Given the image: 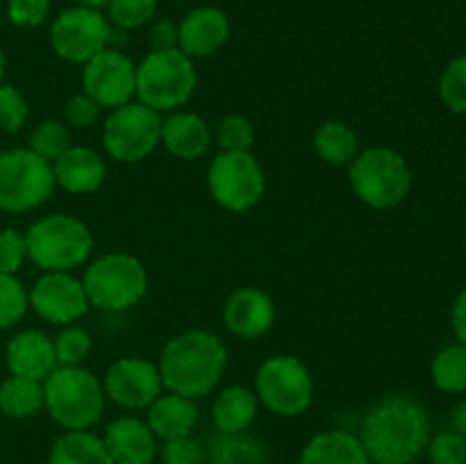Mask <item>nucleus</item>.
<instances>
[{"label": "nucleus", "instance_id": "obj_1", "mask_svg": "<svg viewBox=\"0 0 466 464\" xmlns=\"http://www.w3.org/2000/svg\"><path fill=\"white\" fill-rule=\"evenodd\" d=\"M431 437L428 409L412 396L391 394L364 414L360 439L371 464H412L426 450Z\"/></svg>", "mask_w": 466, "mask_h": 464}, {"label": "nucleus", "instance_id": "obj_2", "mask_svg": "<svg viewBox=\"0 0 466 464\" xmlns=\"http://www.w3.org/2000/svg\"><path fill=\"white\" fill-rule=\"evenodd\" d=\"M164 387L187 398H205L228 368V348L214 332L187 330L167 341L159 355Z\"/></svg>", "mask_w": 466, "mask_h": 464}, {"label": "nucleus", "instance_id": "obj_3", "mask_svg": "<svg viewBox=\"0 0 466 464\" xmlns=\"http://www.w3.org/2000/svg\"><path fill=\"white\" fill-rule=\"evenodd\" d=\"M105 387L85 367H55L44 380V408L64 430H89L105 414Z\"/></svg>", "mask_w": 466, "mask_h": 464}, {"label": "nucleus", "instance_id": "obj_4", "mask_svg": "<svg viewBox=\"0 0 466 464\" xmlns=\"http://www.w3.org/2000/svg\"><path fill=\"white\" fill-rule=\"evenodd\" d=\"M350 189L373 209H394L412 189V168L394 148L373 146L350 162Z\"/></svg>", "mask_w": 466, "mask_h": 464}, {"label": "nucleus", "instance_id": "obj_5", "mask_svg": "<svg viewBox=\"0 0 466 464\" xmlns=\"http://www.w3.org/2000/svg\"><path fill=\"white\" fill-rule=\"evenodd\" d=\"M198 85L194 59L180 48L150 50L137 64V100L155 112H173L194 96Z\"/></svg>", "mask_w": 466, "mask_h": 464}, {"label": "nucleus", "instance_id": "obj_6", "mask_svg": "<svg viewBox=\"0 0 466 464\" xmlns=\"http://www.w3.org/2000/svg\"><path fill=\"white\" fill-rule=\"evenodd\" d=\"M27 257L41 271H68L86 264L94 250L89 226L71 214H50L25 232Z\"/></svg>", "mask_w": 466, "mask_h": 464}, {"label": "nucleus", "instance_id": "obj_7", "mask_svg": "<svg viewBox=\"0 0 466 464\" xmlns=\"http://www.w3.org/2000/svg\"><path fill=\"white\" fill-rule=\"evenodd\" d=\"M82 287L91 308L123 312L139 303L148 291V273L130 253H105L85 268Z\"/></svg>", "mask_w": 466, "mask_h": 464}, {"label": "nucleus", "instance_id": "obj_8", "mask_svg": "<svg viewBox=\"0 0 466 464\" xmlns=\"http://www.w3.org/2000/svg\"><path fill=\"white\" fill-rule=\"evenodd\" d=\"M55 171L30 148H12L0 153V209L21 214L39 207L53 196Z\"/></svg>", "mask_w": 466, "mask_h": 464}, {"label": "nucleus", "instance_id": "obj_9", "mask_svg": "<svg viewBox=\"0 0 466 464\" xmlns=\"http://www.w3.org/2000/svg\"><path fill=\"white\" fill-rule=\"evenodd\" d=\"M255 396L273 414L299 417L312 405L314 378L296 355H273L259 364Z\"/></svg>", "mask_w": 466, "mask_h": 464}, {"label": "nucleus", "instance_id": "obj_10", "mask_svg": "<svg viewBox=\"0 0 466 464\" xmlns=\"http://www.w3.org/2000/svg\"><path fill=\"white\" fill-rule=\"evenodd\" d=\"M208 187L218 207L241 214L262 200L267 191V177L262 164L250 150L244 153L221 150L209 164Z\"/></svg>", "mask_w": 466, "mask_h": 464}, {"label": "nucleus", "instance_id": "obj_11", "mask_svg": "<svg viewBox=\"0 0 466 464\" xmlns=\"http://www.w3.org/2000/svg\"><path fill=\"white\" fill-rule=\"evenodd\" d=\"M162 144L159 112L146 107L139 100L112 109L103 126V146L116 162L137 164L155 153Z\"/></svg>", "mask_w": 466, "mask_h": 464}, {"label": "nucleus", "instance_id": "obj_12", "mask_svg": "<svg viewBox=\"0 0 466 464\" xmlns=\"http://www.w3.org/2000/svg\"><path fill=\"white\" fill-rule=\"evenodd\" d=\"M112 23L103 12L86 7L64 9L50 25V45L71 64H86L91 57L109 48Z\"/></svg>", "mask_w": 466, "mask_h": 464}, {"label": "nucleus", "instance_id": "obj_13", "mask_svg": "<svg viewBox=\"0 0 466 464\" xmlns=\"http://www.w3.org/2000/svg\"><path fill=\"white\" fill-rule=\"evenodd\" d=\"M82 89L100 109L130 103L137 91V64L116 48H105L82 64Z\"/></svg>", "mask_w": 466, "mask_h": 464}, {"label": "nucleus", "instance_id": "obj_14", "mask_svg": "<svg viewBox=\"0 0 466 464\" xmlns=\"http://www.w3.org/2000/svg\"><path fill=\"white\" fill-rule=\"evenodd\" d=\"M30 308L55 326L76 323L91 308L82 280L68 271H44L27 291Z\"/></svg>", "mask_w": 466, "mask_h": 464}, {"label": "nucleus", "instance_id": "obj_15", "mask_svg": "<svg viewBox=\"0 0 466 464\" xmlns=\"http://www.w3.org/2000/svg\"><path fill=\"white\" fill-rule=\"evenodd\" d=\"M105 396L118 408L144 409L162 394L164 382L157 364L144 358H121L105 373Z\"/></svg>", "mask_w": 466, "mask_h": 464}, {"label": "nucleus", "instance_id": "obj_16", "mask_svg": "<svg viewBox=\"0 0 466 464\" xmlns=\"http://www.w3.org/2000/svg\"><path fill=\"white\" fill-rule=\"evenodd\" d=\"M223 323L239 339H259L276 323V305L259 287H239L228 296Z\"/></svg>", "mask_w": 466, "mask_h": 464}, {"label": "nucleus", "instance_id": "obj_17", "mask_svg": "<svg viewBox=\"0 0 466 464\" xmlns=\"http://www.w3.org/2000/svg\"><path fill=\"white\" fill-rule=\"evenodd\" d=\"M230 39V21L218 7H196L177 25V48L191 59L209 57Z\"/></svg>", "mask_w": 466, "mask_h": 464}, {"label": "nucleus", "instance_id": "obj_18", "mask_svg": "<svg viewBox=\"0 0 466 464\" xmlns=\"http://www.w3.org/2000/svg\"><path fill=\"white\" fill-rule=\"evenodd\" d=\"M103 441L114 464H153L157 458V437L137 417H118L107 423Z\"/></svg>", "mask_w": 466, "mask_h": 464}, {"label": "nucleus", "instance_id": "obj_19", "mask_svg": "<svg viewBox=\"0 0 466 464\" xmlns=\"http://www.w3.org/2000/svg\"><path fill=\"white\" fill-rule=\"evenodd\" d=\"M55 182L68 194H94L105 185L107 164L103 155L86 146H68L53 162Z\"/></svg>", "mask_w": 466, "mask_h": 464}, {"label": "nucleus", "instance_id": "obj_20", "mask_svg": "<svg viewBox=\"0 0 466 464\" xmlns=\"http://www.w3.org/2000/svg\"><path fill=\"white\" fill-rule=\"evenodd\" d=\"M5 359L12 376L39 382H44L57 367L53 339L41 330H21L14 335L5 348Z\"/></svg>", "mask_w": 466, "mask_h": 464}, {"label": "nucleus", "instance_id": "obj_21", "mask_svg": "<svg viewBox=\"0 0 466 464\" xmlns=\"http://www.w3.org/2000/svg\"><path fill=\"white\" fill-rule=\"evenodd\" d=\"M162 144L177 159L203 157L212 146V130L198 114L176 112L162 121Z\"/></svg>", "mask_w": 466, "mask_h": 464}, {"label": "nucleus", "instance_id": "obj_22", "mask_svg": "<svg viewBox=\"0 0 466 464\" xmlns=\"http://www.w3.org/2000/svg\"><path fill=\"white\" fill-rule=\"evenodd\" d=\"M198 421V405L194 398L180 394H159L148 405V428L157 439H176L191 435Z\"/></svg>", "mask_w": 466, "mask_h": 464}, {"label": "nucleus", "instance_id": "obj_23", "mask_svg": "<svg viewBox=\"0 0 466 464\" xmlns=\"http://www.w3.org/2000/svg\"><path fill=\"white\" fill-rule=\"evenodd\" d=\"M299 464H371L362 439L349 430H326L305 444Z\"/></svg>", "mask_w": 466, "mask_h": 464}, {"label": "nucleus", "instance_id": "obj_24", "mask_svg": "<svg viewBox=\"0 0 466 464\" xmlns=\"http://www.w3.org/2000/svg\"><path fill=\"white\" fill-rule=\"evenodd\" d=\"M259 400L250 389L241 385L226 387L221 394L214 398L212 405V421L221 435H237L246 432L253 426L258 417Z\"/></svg>", "mask_w": 466, "mask_h": 464}, {"label": "nucleus", "instance_id": "obj_25", "mask_svg": "<svg viewBox=\"0 0 466 464\" xmlns=\"http://www.w3.org/2000/svg\"><path fill=\"white\" fill-rule=\"evenodd\" d=\"M48 464H114L103 437L89 430H66L55 439Z\"/></svg>", "mask_w": 466, "mask_h": 464}, {"label": "nucleus", "instance_id": "obj_26", "mask_svg": "<svg viewBox=\"0 0 466 464\" xmlns=\"http://www.w3.org/2000/svg\"><path fill=\"white\" fill-rule=\"evenodd\" d=\"M44 409V382L9 376L0 382V412L9 419H30Z\"/></svg>", "mask_w": 466, "mask_h": 464}, {"label": "nucleus", "instance_id": "obj_27", "mask_svg": "<svg viewBox=\"0 0 466 464\" xmlns=\"http://www.w3.org/2000/svg\"><path fill=\"white\" fill-rule=\"evenodd\" d=\"M314 150L326 164L344 166L358 157L360 141L353 127L346 126V123L326 121L314 132Z\"/></svg>", "mask_w": 466, "mask_h": 464}, {"label": "nucleus", "instance_id": "obj_28", "mask_svg": "<svg viewBox=\"0 0 466 464\" xmlns=\"http://www.w3.org/2000/svg\"><path fill=\"white\" fill-rule=\"evenodd\" d=\"M208 458L209 464H267V453H264L262 444L246 432H237V435L218 432L209 441Z\"/></svg>", "mask_w": 466, "mask_h": 464}, {"label": "nucleus", "instance_id": "obj_29", "mask_svg": "<svg viewBox=\"0 0 466 464\" xmlns=\"http://www.w3.org/2000/svg\"><path fill=\"white\" fill-rule=\"evenodd\" d=\"M432 382L446 394L466 391V346L451 344L435 355L431 364Z\"/></svg>", "mask_w": 466, "mask_h": 464}, {"label": "nucleus", "instance_id": "obj_30", "mask_svg": "<svg viewBox=\"0 0 466 464\" xmlns=\"http://www.w3.org/2000/svg\"><path fill=\"white\" fill-rule=\"evenodd\" d=\"M71 146V132L64 121L57 118H46L32 130L30 135V150L44 157L46 162L53 164L64 150Z\"/></svg>", "mask_w": 466, "mask_h": 464}, {"label": "nucleus", "instance_id": "obj_31", "mask_svg": "<svg viewBox=\"0 0 466 464\" xmlns=\"http://www.w3.org/2000/svg\"><path fill=\"white\" fill-rule=\"evenodd\" d=\"M157 14V0H109L107 21L118 30H137Z\"/></svg>", "mask_w": 466, "mask_h": 464}, {"label": "nucleus", "instance_id": "obj_32", "mask_svg": "<svg viewBox=\"0 0 466 464\" xmlns=\"http://www.w3.org/2000/svg\"><path fill=\"white\" fill-rule=\"evenodd\" d=\"M30 308L27 289L16 276L0 273V330L21 321Z\"/></svg>", "mask_w": 466, "mask_h": 464}, {"label": "nucleus", "instance_id": "obj_33", "mask_svg": "<svg viewBox=\"0 0 466 464\" xmlns=\"http://www.w3.org/2000/svg\"><path fill=\"white\" fill-rule=\"evenodd\" d=\"M53 346L57 367H80L91 353V335L80 326H64Z\"/></svg>", "mask_w": 466, "mask_h": 464}, {"label": "nucleus", "instance_id": "obj_34", "mask_svg": "<svg viewBox=\"0 0 466 464\" xmlns=\"http://www.w3.org/2000/svg\"><path fill=\"white\" fill-rule=\"evenodd\" d=\"M440 98L451 112L466 116V53L451 59L441 73Z\"/></svg>", "mask_w": 466, "mask_h": 464}, {"label": "nucleus", "instance_id": "obj_35", "mask_svg": "<svg viewBox=\"0 0 466 464\" xmlns=\"http://www.w3.org/2000/svg\"><path fill=\"white\" fill-rule=\"evenodd\" d=\"M217 141L221 150H230V153H244L250 150L255 144V127L241 114H228L221 118L217 127Z\"/></svg>", "mask_w": 466, "mask_h": 464}, {"label": "nucleus", "instance_id": "obj_36", "mask_svg": "<svg viewBox=\"0 0 466 464\" xmlns=\"http://www.w3.org/2000/svg\"><path fill=\"white\" fill-rule=\"evenodd\" d=\"M426 453L432 464H466V437L455 430L437 432L428 441Z\"/></svg>", "mask_w": 466, "mask_h": 464}, {"label": "nucleus", "instance_id": "obj_37", "mask_svg": "<svg viewBox=\"0 0 466 464\" xmlns=\"http://www.w3.org/2000/svg\"><path fill=\"white\" fill-rule=\"evenodd\" d=\"M27 114H30V109H27L21 91L9 85H0V130H21L23 123L27 121Z\"/></svg>", "mask_w": 466, "mask_h": 464}, {"label": "nucleus", "instance_id": "obj_38", "mask_svg": "<svg viewBox=\"0 0 466 464\" xmlns=\"http://www.w3.org/2000/svg\"><path fill=\"white\" fill-rule=\"evenodd\" d=\"M27 259L25 232H18L14 227L0 230V273L16 276L18 268Z\"/></svg>", "mask_w": 466, "mask_h": 464}, {"label": "nucleus", "instance_id": "obj_39", "mask_svg": "<svg viewBox=\"0 0 466 464\" xmlns=\"http://www.w3.org/2000/svg\"><path fill=\"white\" fill-rule=\"evenodd\" d=\"M50 0H9L7 18L16 27H39L48 21Z\"/></svg>", "mask_w": 466, "mask_h": 464}, {"label": "nucleus", "instance_id": "obj_40", "mask_svg": "<svg viewBox=\"0 0 466 464\" xmlns=\"http://www.w3.org/2000/svg\"><path fill=\"white\" fill-rule=\"evenodd\" d=\"M162 464H200L203 462L205 453L191 435L176 437V439H164L162 450Z\"/></svg>", "mask_w": 466, "mask_h": 464}, {"label": "nucleus", "instance_id": "obj_41", "mask_svg": "<svg viewBox=\"0 0 466 464\" xmlns=\"http://www.w3.org/2000/svg\"><path fill=\"white\" fill-rule=\"evenodd\" d=\"M100 116V107L89 98V96L82 91V94L71 96L64 105V123H68V127H77V130H85L91 127Z\"/></svg>", "mask_w": 466, "mask_h": 464}, {"label": "nucleus", "instance_id": "obj_42", "mask_svg": "<svg viewBox=\"0 0 466 464\" xmlns=\"http://www.w3.org/2000/svg\"><path fill=\"white\" fill-rule=\"evenodd\" d=\"M150 50H171L177 48V25L168 18L153 23L148 30Z\"/></svg>", "mask_w": 466, "mask_h": 464}, {"label": "nucleus", "instance_id": "obj_43", "mask_svg": "<svg viewBox=\"0 0 466 464\" xmlns=\"http://www.w3.org/2000/svg\"><path fill=\"white\" fill-rule=\"evenodd\" d=\"M451 323H453V332L460 344L466 346V287L455 298L453 309H451Z\"/></svg>", "mask_w": 466, "mask_h": 464}, {"label": "nucleus", "instance_id": "obj_44", "mask_svg": "<svg viewBox=\"0 0 466 464\" xmlns=\"http://www.w3.org/2000/svg\"><path fill=\"white\" fill-rule=\"evenodd\" d=\"M451 430L466 437V400H460L451 409Z\"/></svg>", "mask_w": 466, "mask_h": 464}, {"label": "nucleus", "instance_id": "obj_45", "mask_svg": "<svg viewBox=\"0 0 466 464\" xmlns=\"http://www.w3.org/2000/svg\"><path fill=\"white\" fill-rule=\"evenodd\" d=\"M77 5L86 9H98V12H103V9H107L109 0H77Z\"/></svg>", "mask_w": 466, "mask_h": 464}, {"label": "nucleus", "instance_id": "obj_46", "mask_svg": "<svg viewBox=\"0 0 466 464\" xmlns=\"http://www.w3.org/2000/svg\"><path fill=\"white\" fill-rule=\"evenodd\" d=\"M5 64H7V59H5V50H3V45H0V85H3V76H5Z\"/></svg>", "mask_w": 466, "mask_h": 464}]
</instances>
